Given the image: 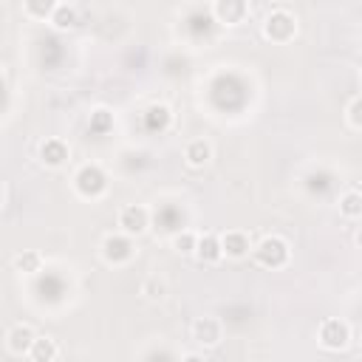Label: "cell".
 Instances as JSON below:
<instances>
[{
	"instance_id": "cell-11",
	"label": "cell",
	"mask_w": 362,
	"mask_h": 362,
	"mask_svg": "<svg viewBox=\"0 0 362 362\" xmlns=\"http://www.w3.org/2000/svg\"><path fill=\"white\" fill-rule=\"evenodd\" d=\"M221 246L226 260H246L255 249V240L246 229H223L221 232Z\"/></svg>"
},
{
	"instance_id": "cell-9",
	"label": "cell",
	"mask_w": 362,
	"mask_h": 362,
	"mask_svg": "<svg viewBox=\"0 0 362 362\" xmlns=\"http://www.w3.org/2000/svg\"><path fill=\"white\" fill-rule=\"evenodd\" d=\"M37 161L45 167V170H62L68 161H71V147L65 139L59 136H48L40 141L37 147Z\"/></svg>"
},
{
	"instance_id": "cell-5",
	"label": "cell",
	"mask_w": 362,
	"mask_h": 362,
	"mask_svg": "<svg viewBox=\"0 0 362 362\" xmlns=\"http://www.w3.org/2000/svg\"><path fill=\"white\" fill-rule=\"evenodd\" d=\"M351 339H354V328L342 317H325L317 325V345L325 354H342L351 345Z\"/></svg>"
},
{
	"instance_id": "cell-22",
	"label": "cell",
	"mask_w": 362,
	"mask_h": 362,
	"mask_svg": "<svg viewBox=\"0 0 362 362\" xmlns=\"http://www.w3.org/2000/svg\"><path fill=\"white\" fill-rule=\"evenodd\" d=\"M88 127H90V133H99V136L110 133L113 130V110L105 107V105L93 107L90 110V119H88Z\"/></svg>"
},
{
	"instance_id": "cell-17",
	"label": "cell",
	"mask_w": 362,
	"mask_h": 362,
	"mask_svg": "<svg viewBox=\"0 0 362 362\" xmlns=\"http://www.w3.org/2000/svg\"><path fill=\"white\" fill-rule=\"evenodd\" d=\"M337 209H339V218H345V221H359V218H362V192H359V189H345V192L337 198Z\"/></svg>"
},
{
	"instance_id": "cell-24",
	"label": "cell",
	"mask_w": 362,
	"mask_h": 362,
	"mask_svg": "<svg viewBox=\"0 0 362 362\" xmlns=\"http://www.w3.org/2000/svg\"><path fill=\"white\" fill-rule=\"evenodd\" d=\"M139 356H141V359H178L181 354H175V351H170V348H147V351H141Z\"/></svg>"
},
{
	"instance_id": "cell-19",
	"label": "cell",
	"mask_w": 362,
	"mask_h": 362,
	"mask_svg": "<svg viewBox=\"0 0 362 362\" xmlns=\"http://www.w3.org/2000/svg\"><path fill=\"white\" fill-rule=\"evenodd\" d=\"M76 23H79V14H76V6H71V3H59L57 11H54V17L48 20V25H51L54 31H59V34L74 31Z\"/></svg>"
},
{
	"instance_id": "cell-27",
	"label": "cell",
	"mask_w": 362,
	"mask_h": 362,
	"mask_svg": "<svg viewBox=\"0 0 362 362\" xmlns=\"http://www.w3.org/2000/svg\"><path fill=\"white\" fill-rule=\"evenodd\" d=\"M354 246H356V249H362V226L354 232Z\"/></svg>"
},
{
	"instance_id": "cell-13",
	"label": "cell",
	"mask_w": 362,
	"mask_h": 362,
	"mask_svg": "<svg viewBox=\"0 0 362 362\" xmlns=\"http://www.w3.org/2000/svg\"><path fill=\"white\" fill-rule=\"evenodd\" d=\"M195 260L204 266H215L223 260V246L218 232H198V246H195Z\"/></svg>"
},
{
	"instance_id": "cell-12",
	"label": "cell",
	"mask_w": 362,
	"mask_h": 362,
	"mask_svg": "<svg viewBox=\"0 0 362 362\" xmlns=\"http://www.w3.org/2000/svg\"><path fill=\"white\" fill-rule=\"evenodd\" d=\"M181 156H184V164H187L189 170H204V167H209L212 158H215V144H212L206 136H195V139H189V141L184 144Z\"/></svg>"
},
{
	"instance_id": "cell-15",
	"label": "cell",
	"mask_w": 362,
	"mask_h": 362,
	"mask_svg": "<svg viewBox=\"0 0 362 362\" xmlns=\"http://www.w3.org/2000/svg\"><path fill=\"white\" fill-rule=\"evenodd\" d=\"M139 294L147 300V303H161V300H167V294H170V283H167V277L164 274H147L144 280H141V286H139Z\"/></svg>"
},
{
	"instance_id": "cell-16",
	"label": "cell",
	"mask_w": 362,
	"mask_h": 362,
	"mask_svg": "<svg viewBox=\"0 0 362 362\" xmlns=\"http://www.w3.org/2000/svg\"><path fill=\"white\" fill-rule=\"evenodd\" d=\"M59 342L54 339V337H45V334H37V339H34V345H31V351H28V359L31 362H54V359H59Z\"/></svg>"
},
{
	"instance_id": "cell-26",
	"label": "cell",
	"mask_w": 362,
	"mask_h": 362,
	"mask_svg": "<svg viewBox=\"0 0 362 362\" xmlns=\"http://www.w3.org/2000/svg\"><path fill=\"white\" fill-rule=\"evenodd\" d=\"M8 198H11V184L8 181H0V209L8 206Z\"/></svg>"
},
{
	"instance_id": "cell-18",
	"label": "cell",
	"mask_w": 362,
	"mask_h": 362,
	"mask_svg": "<svg viewBox=\"0 0 362 362\" xmlns=\"http://www.w3.org/2000/svg\"><path fill=\"white\" fill-rule=\"evenodd\" d=\"M62 0H23V14L34 23H48Z\"/></svg>"
},
{
	"instance_id": "cell-8",
	"label": "cell",
	"mask_w": 362,
	"mask_h": 362,
	"mask_svg": "<svg viewBox=\"0 0 362 362\" xmlns=\"http://www.w3.org/2000/svg\"><path fill=\"white\" fill-rule=\"evenodd\" d=\"M252 17L249 0H212V20L223 28H238Z\"/></svg>"
},
{
	"instance_id": "cell-7",
	"label": "cell",
	"mask_w": 362,
	"mask_h": 362,
	"mask_svg": "<svg viewBox=\"0 0 362 362\" xmlns=\"http://www.w3.org/2000/svg\"><path fill=\"white\" fill-rule=\"evenodd\" d=\"M189 337H192V342H195L198 348L212 351V348H218V345L223 342V322H221L215 314H201V317L192 320Z\"/></svg>"
},
{
	"instance_id": "cell-2",
	"label": "cell",
	"mask_w": 362,
	"mask_h": 362,
	"mask_svg": "<svg viewBox=\"0 0 362 362\" xmlns=\"http://www.w3.org/2000/svg\"><path fill=\"white\" fill-rule=\"evenodd\" d=\"M252 260L266 272H280L291 263V243L277 232L263 235L252 249Z\"/></svg>"
},
{
	"instance_id": "cell-3",
	"label": "cell",
	"mask_w": 362,
	"mask_h": 362,
	"mask_svg": "<svg viewBox=\"0 0 362 362\" xmlns=\"http://www.w3.org/2000/svg\"><path fill=\"white\" fill-rule=\"evenodd\" d=\"M297 31H300L297 14L288 11V8H283V6H280V8H272V11L263 17V23H260V34H263V40L272 42V45H288V42H294Z\"/></svg>"
},
{
	"instance_id": "cell-1",
	"label": "cell",
	"mask_w": 362,
	"mask_h": 362,
	"mask_svg": "<svg viewBox=\"0 0 362 362\" xmlns=\"http://www.w3.org/2000/svg\"><path fill=\"white\" fill-rule=\"evenodd\" d=\"M71 187H74L76 198H82V201H99V198L107 195L110 178H107V173H105V167L99 161H85V164H79L74 170Z\"/></svg>"
},
{
	"instance_id": "cell-20",
	"label": "cell",
	"mask_w": 362,
	"mask_h": 362,
	"mask_svg": "<svg viewBox=\"0 0 362 362\" xmlns=\"http://www.w3.org/2000/svg\"><path fill=\"white\" fill-rule=\"evenodd\" d=\"M195 246H198V232L195 229H181L170 238V249L181 257H195Z\"/></svg>"
},
{
	"instance_id": "cell-4",
	"label": "cell",
	"mask_w": 362,
	"mask_h": 362,
	"mask_svg": "<svg viewBox=\"0 0 362 362\" xmlns=\"http://www.w3.org/2000/svg\"><path fill=\"white\" fill-rule=\"evenodd\" d=\"M139 249H136V238L124 235V232H107L102 240H99V257L105 266L110 269H124L136 260Z\"/></svg>"
},
{
	"instance_id": "cell-21",
	"label": "cell",
	"mask_w": 362,
	"mask_h": 362,
	"mask_svg": "<svg viewBox=\"0 0 362 362\" xmlns=\"http://www.w3.org/2000/svg\"><path fill=\"white\" fill-rule=\"evenodd\" d=\"M144 122H147V127L150 130H167L170 124H173V110L167 107V105H161V102H156V105H150L147 107V113H144Z\"/></svg>"
},
{
	"instance_id": "cell-28",
	"label": "cell",
	"mask_w": 362,
	"mask_h": 362,
	"mask_svg": "<svg viewBox=\"0 0 362 362\" xmlns=\"http://www.w3.org/2000/svg\"><path fill=\"white\" fill-rule=\"evenodd\" d=\"M359 88H362V68H359Z\"/></svg>"
},
{
	"instance_id": "cell-25",
	"label": "cell",
	"mask_w": 362,
	"mask_h": 362,
	"mask_svg": "<svg viewBox=\"0 0 362 362\" xmlns=\"http://www.w3.org/2000/svg\"><path fill=\"white\" fill-rule=\"evenodd\" d=\"M181 362H204L206 359V351L201 348V351H181V356H178Z\"/></svg>"
},
{
	"instance_id": "cell-6",
	"label": "cell",
	"mask_w": 362,
	"mask_h": 362,
	"mask_svg": "<svg viewBox=\"0 0 362 362\" xmlns=\"http://www.w3.org/2000/svg\"><path fill=\"white\" fill-rule=\"evenodd\" d=\"M150 221H153V212H150L147 204H124L116 212V229L124 232V235H130V238L147 235Z\"/></svg>"
},
{
	"instance_id": "cell-10",
	"label": "cell",
	"mask_w": 362,
	"mask_h": 362,
	"mask_svg": "<svg viewBox=\"0 0 362 362\" xmlns=\"http://www.w3.org/2000/svg\"><path fill=\"white\" fill-rule=\"evenodd\" d=\"M34 339H37V331H34V325H28V322H14V325L6 331V337H3V345H6V354H8V356H17V359H28V351H31Z\"/></svg>"
},
{
	"instance_id": "cell-14",
	"label": "cell",
	"mask_w": 362,
	"mask_h": 362,
	"mask_svg": "<svg viewBox=\"0 0 362 362\" xmlns=\"http://www.w3.org/2000/svg\"><path fill=\"white\" fill-rule=\"evenodd\" d=\"M11 266H14V272H17V274H23V277H34V274H40V272H42L45 257H42V252H37V249H23V252H17V255H14Z\"/></svg>"
},
{
	"instance_id": "cell-23",
	"label": "cell",
	"mask_w": 362,
	"mask_h": 362,
	"mask_svg": "<svg viewBox=\"0 0 362 362\" xmlns=\"http://www.w3.org/2000/svg\"><path fill=\"white\" fill-rule=\"evenodd\" d=\"M345 122L354 130H362V93H356L348 105H345Z\"/></svg>"
}]
</instances>
